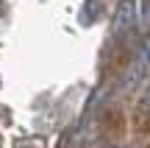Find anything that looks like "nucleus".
Here are the masks:
<instances>
[{
	"label": "nucleus",
	"instance_id": "nucleus-1",
	"mask_svg": "<svg viewBox=\"0 0 150 148\" xmlns=\"http://www.w3.org/2000/svg\"><path fill=\"white\" fill-rule=\"evenodd\" d=\"M134 20H136V14H134V0H122V3L117 6V11H114V25H111V31L120 36V34L131 31Z\"/></svg>",
	"mask_w": 150,
	"mask_h": 148
},
{
	"label": "nucleus",
	"instance_id": "nucleus-3",
	"mask_svg": "<svg viewBox=\"0 0 150 148\" xmlns=\"http://www.w3.org/2000/svg\"><path fill=\"white\" fill-rule=\"evenodd\" d=\"M142 112H150V81H147L145 95H142Z\"/></svg>",
	"mask_w": 150,
	"mask_h": 148
},
{
	"label": "nucleus",
	"instance_id": "nucleus-4",
	"mask_svg": "<svg viewBox=\"0 0 150 148\" xmlns=\"http://www.w3.org/2000/svg\"><path fill=\"white\" fill-rule=\"evenodd\" d=\"M142 56H145V61L150 64V42H147V48H145V53H142Z\"/></svg>",
	"mask_w": 150,
	"mask_h": 148
},
{
	"label": "nucleus",
	"instance_id": "nucleus-2",
	"mask_svg": "<svg viewBox=\"0 0 150 148\" xmlns=\"http://www.w3.org/2000/svg\"><path fill=\"white\" fill-rule=\"evenodd\" d=\"M145 67H147V61H145V56H139V59L134 61V64H131V70H128V76H125V92H128V89H134L136 84L142 81V78H145Z\"/></svg>",
	"mask_w": 150,
	"mask_h": 148
}]
</instances>
